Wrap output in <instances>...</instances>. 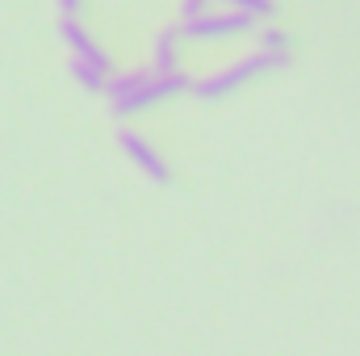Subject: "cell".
<instances>
[{
  "mask_svg": "<svg viewBox=\"0 0 360 356\" xmlns=\"http://www.w3.org/2000/svg\"><path fill=\"white\" fill-rule=\"evenodd\" d=\"M59 8H63V17H80V8H84V0H55Z\"/></svg>",
  "mask_w": 360,
  "mask_h": 356,
  "instance_id": "30bf717a",
  "label": "cell"
},
{
  "mask_svg": "<svg viewBox=\"0 0 360 356\" xmlns=\"http://www.w3.org/2000/svg\"><path fill=\"white\" fill-rule=\"evenodd\" d=\"M117 147L134 160V168H139L147 180H155V184H168V180H172L168 160H164V155H160V151H155V147H151L134 126H122V130H117Z\"/></svg>",
  "mask_w": 360,
  "mask_h": 356,
  "instance_id": "277c9868",
  "label": "cell"
},
{
  "mask_svg": "<svg viewBox=\"0 0 360 356\" xmlns=\"http://www.w3.org/2000/svg\"><path fill=\"white\" fill-rule=\"evenodd\" d=\"M226 8H239V13H248V17H256V21H269L272 13H276V0H222Z\"/></svg>",
  "mask_w": 360,
  "mask_h": 356,
  "instance_id": "52a82bcc",
  "label": "cell"
},
{
  "mask_svg": "<svg viewBox=\"0 0 360 356\" xmlns=\"http://www.w3.org/2000/svg\"><path fill=\"white\" fill-rule=\"evenodd\" d=\"M180 92H193V80L184 72H160L155 63H143V68H130V72L113 76L105 96H109L113 117H134V113H143L160 101H172Z\"/></svg>",
  "mask_w": 360,
  "mask_h": 356,
  "instance_id": "6da1fadb",
  "label": "cell"
},
{
  "mask_svg": "<svg viewBox=\"0 0 360 356\" xmlns=\"http://www.w3.org/2000/svg\"><path fill=\"white\" fill-rule=\"evenodd\" d=\"M285 63H289V51H264L260 46V51H252V55H243V59H235L226 68H214L201 80H193V96L197 101H222V96L239 92L243 84H252V80H260L269 72H281Z\"/></svg>",
  "mask_w": 360,
  "mask_h": 356,
  "instance_id": "7a4b0ae2",
  "label": "cell"
},
{
  "mask_svg": "<svg viewBox=\"0 0 360 356\" xmlns=\"http://www.w3.org/2000/svg\"><path fill=\"white\" fill-rule=\"evenodd\" d=\"M256 38H260L264 51H289V34H285L281 25H264V30H256Z\"/></svg>",
  "mask_w": 360,
  "mask_h": 356,
  "instance_id": "ba28073f",
  "label": "cell"
},
{
  "mask_svg": "<svg viewBox=\"0 0 360 356\" xmlns=\"http://www.w3.org/2000/svg\"><path fill=\"white\" fill-rule=\"evenodd\" d=\"M184 21L180 25H164L160 34H155V42H151V63L160 68V72H184L180 63H184Z\"/></svg>",
  "mask_w": 360,
  "mask_h": 356,
  "instance_id": "5b68a950",
  "label": "cell"
},
{
  "mask_svg": "<svg viewBox=\"0 0 360 356\" xmlns=\"http://www.w3.org/2000/svg\"><path fill=\"white\" fill-rule=\"evenodd\" d=\"M59 38L68 42L72 55H84V59H101V55H105V46H96V38L80 25V17H63V21H59Z\"/></svg>",
  "mask_w": 360,
  "mask_h": 356,
  "instance_id": "8992f818",
  "label": "cell"
},
{
  "mask_svg": "<svg viewBox=\"0 0 360 356\" xmlns=\"http://www.w3.org/2000/svg\"><path fill=\"white\" fill-rule=\"evenodd\" d=\"M205 8H210V0H180V21H188V17H197Z\"/></svg>",
  "mask_w": 360,
  "mask_h": 356,
  "instance_id": "9c48e42d",
  "label": "cell"
},
{
  "mask_svg": "<svg viewBox=\"0 0 360 356\" xmlns=\"http://www.w3.org/2000/svg\"><path fill=\"white\" fill-rule=\"evenodd\" d=\"M243 34H256V17L239 13V8H205L197 17L184 21V38L188 42H231V38H243Z\"/></svg>",
  "mask_w": 360,
  "mask_h": 356,
  "instance_id": "3957f363",
  "label": "cell"
}]
</instances>
